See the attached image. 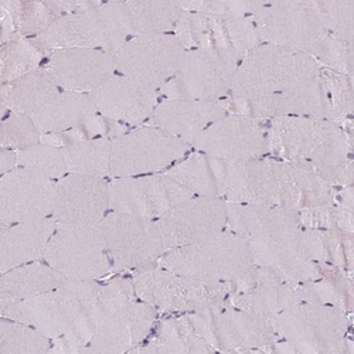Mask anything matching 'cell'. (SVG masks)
<instances>
[{
	"instance_id": "obj_3",
	"label": "cell",
	"mask_w": 354,
	"mask_h": 354,
	"mask_svg": "<svg viewBox=\"0 0 354 354\" xmlns=\"http://www.w3.org/2000/svg\"><path fill=\"white\" fill-rule=\"evenodd\" d=\"M320 75L322 66L313 57L261 43L239 64L230 95L239 101H255L285 93Z\"/></svg>"
},
{
	"instance_id": "obj_37",
	"label": "cell",
	"mask_w": 354,
	"mask_h": 354,
	"mask_svg": "<svg viewBox=\"0 0 354 354\" xmlns=\"http://www.w3.org/2000/svg\"><path fill=\"white\" fill-rule=\"evenodd\" d=\"M111 151L112 139L106 136L71 142L63 146L67 171L105 179L111 173Z\"/></svg>"
},
{
	"instance_id": "obj_35",
	"label": "cell",
	"mask_w": 354,
	"mask_h": 354,
	"mask_svg": "<svg viewBox=\"0 0 354 354\" xmlns=\"http://www.w3.org/2000/svg\"><path fill=\"white\" fill-rule=\"evenodd\" d=\"M131 37L174 33L185 10L180 2L135 0L125 2Z\"/></svg>"
},
{
	"instance_id": "obj_31",
	"label": "cell",
	"mask_w": 354,
	"mask_h": 354,
	"mask_svg": "<svg viewBox=\"0 0 354 354\" xmlns=\"http://www.w3.org/2000/svg\"><path fill=\"white\" fill-rule=\"evenodd\" d=\"M68 279L46 262H30L0 277V304L30 299L66 283Z\"/></svg>"
},
{
	"instance_id": "obj_13",
	"label": "cell",
	"mask_w": 354,
	"mask_h": 354,
	"mask_svg": "<svg viewBox=\"0 0 354 354\" xmlns=\"http://www.w3.org/2000/svg\"><path fill=\"white\" fill-rule=\"evenodd\" d=\"M186 51L173 33L135 36L115 54L116 73L160 91L179 71Z\"/></svg>"
},
{
	"instance_id": "obj_10",
	"label": "cell",
	"mask_w": 354,
	"mask_h": 354,
	"mask_svg": "<svg viewBox=\"0 0 354 354\" xmlns=\"http://www.w3.org/2000/svg\"><path fill=\"white\" fill-rule=\"evenodd\" d=\"M43 261L68 281H100L112 271L101 224H57Z\"/></svg>"
},
{
	"instance_id": "obj_2",
	"label": "cell",
	"mask_w": 354,
	"mask_h": 354,
	"mask_svg": "<svg viewBox=\"0 0 354 354\" xmlns=\"http://www.w3.org/2000/svg\"><path fill=\"white\" fill-rule=\"evenodd\" d=\"M270 153L312 171L330 186L351 185L350 145L337 122L282 116L267 128Z\"/></svg>"
},
{
	"instance_id": "obj_5",
	"label": "cell",
	"mask_w": 354,
	"mask_h": 354,
	"mask_svg": "<svg viewBox=\"0 0 354 354\" xmlns=\"http://www.w3.org/2000/svg\"><path fill=\"white\" fill-rule=\"evenodd\" d=\"M250 244L230 230L167 251L158 267L209 282H234L252 267Z\"/></svg>"
},
{
	"instance_id": "obj_38",
	"label": "cell",
	"mask_w": 354,
	"mask_h": 354,
	"mask_svg": "<svg viewBox=\"0 0 354 354\" xmlns=\"http://www.w3.org/2000/svg\"><path fill=\"white\" fill-rule=\"evenodd\" d=\"M51 340L28 324L2 317L0 320V354L48 353Z\"/></svg>"
},
{
	"instance_id": "obj_25",
	"label": "cell",
	"mask_w": 354,
	"mask_h": 354,
	"mask_svg": "<svg viewBox=\"0 0 354 354\" xmlns=\"http://www.w3.org/2000/svg\"><path fill=\"white\" fill-rule=\"evenodd\" d=\"M97 112L111 121L138 127L149 121L159 104V91L113 74L90 94Z\"/></svg>"
},
{
	"instance_id": "obj_43",
	"label": "cell",
	"mask_w": 354,
	"mask_h": 354,
	"mask_svg": "<svg viewBox=\"0 0 354 354\" xmlns=\"http://www.w3.org/2000/svg\"><path fill=\"white\" fill-rule=\"evenodd\" d=\"M17 167V151L2 149L0 151V173L6 174Z\"/></svg>"
},
{
	"instance_id": "obj_42",
	"label": "cell",
	"mask_w": 354,
	"mask_h": 354,
	"mask_svg": "<svg viewBox=\"0 0 354 354\" xmlns=\"http://www.w3.org/2000/svg\"><path fill=\"white\" fill-rule=\"evenodd\" d=\"M40 142L41 133L30 115L10 113L3 120L2 133H0L2 149L21 151L26 147L39 145Z\"/></svg>"
},
{
	"instance_id": "obj_36",
	"label": "cell",
	"mask_w": 354,
	"mask_h": 354,
	"mask_svg": "<svg viewBox=\"0 0 354 354\" xmlns=\"http://www.w3.org/2000/svg\"><path fill=\"white\" fill-rule=\"evenodd\" d=\"M133 351L140 353H212L210 344L198 333L189 316L179 319H167L156 332V335Z\"/></svg>"
},
{
	"instance_id": "obj_20",
	"label": "cell",
	"mask_w": 354,
	"mask_h": 354,
	"mask_svg": "<svg viewBox=\"0 0 354 354\" xmlns=\"http://www.w3.org/2000/svg\"><path fill=\"white\" fill-rule=\"evenodd\" d=\"M55 182L47 177L16 167L0 177V224L44 220L53 216Z\"/></svg>"
},
{
	"instance_id": "obj_34",
	"label": "cell",
	"mask_w": 354,
	"mask_h": 354,
	"mask_svg": "<svg viewBox=\"0 0 354 354\" xmlns=\"http://www.w3.org/2000/svg\"><path fill=\"white\" fill-rule=\"evenodd\" d=\"M230 306L274 320L279 313L302 302L298 286L290 283H265L227 298Z\"/></svg>"
},
{
	"instance_id": "obj_21",
	"label": "cell",
	"mask_w": 354,
	"mask_h": 354,
	"mask_svg": "<svg viewBox=\"0 0 354 354\" xmlns=\"http://www.w3.org/2000/svg\"><path fill=\"white\" fill-rule=\"evenodd\" d=\"M235 113L248 115L255 120H275L282 116H309L336 122L337 115L328 78L323 74L297 88L255 101L232 100Z\"/></svg>"
},
{
	"instance_id": "obj_28",
	"label": "cell",
	"mask_w": 354,
	"mask_h": 354,
	"mask_svg": "<svg viewBox=\"0 0 354 354\" xmlns=\"http://www.w3.org/2000/svg\"><path fill=\"white\" fill-rule=\"evenodd\" d=\"M227 203V230L247 241H257L302 227V213L263 204Z\"/></svg>"
},
{
	"instance_id": "obj_12",
	"label": "cell",
	"mask_w": 354,
	"mask_h": 354,
	"mask_svg": "<svg viewBox=\"0 0 354 354\" xmlns=\"http://www.w3.org/2000/svg\"><path fill=\"white\" fill-rule=\"evenodd\" d=\"M239 62L217 50H187L177 74L160 88L166 100L217 102L230 95Z\"/></svg>"
},
{
	"instance_id": "obj_24",
	"label": "cell",
	"mask_w": 354,
	"mask_h": 354,
	"mask_svg": "<svg viewBox=\"0 0 354 354\" xmlns=\"http://www.w3.org/2000/svg\"><path fill=\"white\" fill-rule=\"evenodd\" d=\"M158 310L143 301L132 299L113 312L81 353L133 351L149 337Z\"/></svg>"
},
{
	"instance_id": "obj_7",
	"label": "cell",
	"mask_w": 354,
	"mask_h": 354,
	"mask_svg": "<svg viewBox=\"0 0 354 354\" xmlns=\"http://www.w3.org/2000/svg\"><path fill=\"white\" fill-rule=\"evenodd\" d=\"M136 298L160 312L196 313L225 304L231 282H209L160 267L139 271L133 278Z\"/></svg>"
},
{
	"instance_id": "obj_22",
	"label": "cell",
	"mask_w": 354,
	"mask_h": 354,
	"mask_svg": "<svg viewBox=\"0 0 354 354\" xmlns=\"http://www.w3.org/2000/svg\"><path fill=\"white\" fill-rule=\"evenodd\" d=\"M109 210V182L68 173L55 182L51 218L57 224H100Z\"/></svg>"
},
{
	"instance_id": "obj_16",
	"label": "cell",
	"mask_w": 354,
	"mask_h": 354,
	"mask_svg": "<svg viewBox=\"0 0 354 354\" xmlns=\"http://www.w3.org/2000/svg\"><path fill=\"white\" fill-rule=\"evenodd\" d=\"M186 50L212 48L228 54L241 63L261 44L250 17L185 12L173 33Z\"/></svg>"
},
{
	"instance_id": "obj_9",
	"label": "cell",
	"mask_w": 354,
	"mask_h": 354,
	"mask_svg": "<svg viewBox=\"0 0 354 354\" xmlns=\"http://www.w3.org/2000/svg\"><path fill=\"white\" fill-rule=\"evenodd\" d=\"M272 324L278 339L290 344L295 351H346L348 320L342 308L328 304L299 302L279 313Z\"/></svg>"
},
{
	"instance_id": "obj_32",
	"label": "cell",
	"mask_w": 354,
	"mask_h": 354,
	"mask_svg": "<svg viewBox=\"0 0 354 354\" xmlns=\"http://www.w3.org/2000/svg\"><path fill=\"white\" fill-rule=\"evenodd\" d=\"M60 86L44 67L2 85V112L33 115L50 102Z\"/></svg>"
},
{
	"instance_id": "obj_6",
	"label": "cell",
	"mask_w": 354,
	"mask_h": 354,
	"mask_svg": "<svg viewBox=\"0 0 354 354\" xmlns=\"http://www.w3.org/2000/svg\"><path fill=\"white\" fill-rule=\"evenodd\" d=\"M101 286L98 281H67L39 297L0 304V315L28 324L50 340H55L70 330L88 305L97 298Z\"/></svg>"
},
{
	"instance_id": "obj_29",
	"label": "cell",
	"mask_w": 354,
	"mask_h": 354,
	"mask_svg": "<svg viewBox=\"0 0 354 354\" xmlns=\"http://www.w3.org/2000/svg\"><path fill=\"white\" fill-rule=\"evenodd\" d=\"M57 228L48 217L37 221L19 223L0 230V272L44 259L46 248Z\"/></svg>"
},
{
	"instance_id": "obj_33",
	"label": "cell",
	"mask_w": 354,
	"mask_h": 354,
	"mask_svg": "<svg viewBox=\"0 0 354 354\" xmlns=\"http://www.w3.org/2000/svg\"><path fill=\"white\" fill-rule=\"evenodd\" d=\"M225 165V160L196 152L189 158L177 162L165 170V173L182 183L194 196L221 198Z\"/></svg>"
},
{
	"instance_id": "obj_26",
	"label": "cell",
	"mask_w": 354,
	"mask_h": 354,
	"mask_svg": "<svg viewBox=\"0 0 354 354\" xmlns=\"http://www.w3.org/2000/svg\"><path fill=\"white\" fill-rule=\"evenodd\" d=\"M132 299H138L132 279L115 278L102 285L97 298L88 305L64 336L55 339L57 343L50 351L81 353V350L91 342L101 324L113 312Z\"/></svg>"
},
{
	"instance_id": "obj_1",
	"label": "cell",
	"mask_w": 354,
	"mask_h": 354,
	"mask_svg": "<svg viewBox=\"0 0 354 354\" xmlns=\"http://www.w3.org/2000/svg\"><path fill=\"white\" fill-rule=\"evenodd\" d=\"M221 198L304 213L329 207L333 189L312 171L297 165L261 158L237 163L227 162Z\"/></svg>"
},
{
	"instance_id": "obj_23",
	"label": "cell",
	"mask_w": 354,
	"mask_h": 354,
	"mask_svg": "<svg viewBox=\"0 0 354 354\" xmlns=\"http://www.w3.org/2000/svg\"><path fill=\"white\" fill-rule=\"evenodd\" d=\"M44 68L62 91L91 94L116 74L115 55L102 50L62 48L50 54Z\"/></svg>"
},
{
	"instance_id": "obj_39",
	"label": "cell",
	"mask_w": 354,
	"mask_h": 354,
	"mask_svg": "<svg viewBox=\"0 0 354 354\" xmlns=\"http://www.w3.org/2000/svg\"><path fill=\"white\" fill-rule=\"evenodd\" d=\"M17 167L32 170L54 182L68 174L63 147L47 143L17 151Z\"/></svg>"
},
{
	"instance_id": "obj_40",
	"label": "cell",
	"mask_w": 354,
	"mask_h": 354,
	"mask_svg": "<svg viewBox=\"0 0 354 354\" xmlns=\"http://www.w3.org/2000/svg\"><path fill=\"white\" fill-rule=\"evenodd\" d=\"M40 50L41 48L36 44L35 40L28 41L24 39H15L8 44H3L2 85L40 68Z\"/></svg>"
},
{
	"instance_id": "obj_17",
	"label": "cell",
	"mask_w": 354,
	"mask_h": 354,
	"mask_svg": "<svg viewBox=\"0 0 354 354\" xmlns=\"http://www.w3.org/2000/svg\"><path fill=\"white\" fill-rule=\"evenodd\" d=\"M167 173L118 177L109 182V210L158 220L174 205L193 197Z\"/></svg>"
},
{
	"instance_id": "obj_30",
	"label": "cell",
	"mask_w": 354,
	"mask_h": 354,
	"mask_svg": "<svg viewBox=\"0 0 354 354\" xmlns=\"http://www.w3.org/2000/svg\"><path fill=\"white\" fill-rule=\"evenodd\" d=\"M98 115L90 94L60 91L32 115L41 135L62 133L80 128Z\"/></svg>"
},
{
	"instance_id": "obj_27",
	"label": "cell",
	"mask_w": 354,
	"mask_h": 354,
	"mask_svg": "<svg viewBox=\"0 0 354 354\" xmlns=\"http://www.w3.org/2000/svg\"><path fill=\"white\" fill-rule=\"evenodd\" d=\"M227 113L221 101L165 100L155 108L147 127L159 128L193 146L205 129Z\"/></svg>"
},
{
	"instance_id": "obj_8",
	"label": "cell",
	"mask_w": 354,
	"mask_h": 354,
	"mask_svg": "<svg viewBox=\"0 0 354 354\" xmlns=\"http://www.w3.org/2000/svg\"><path fill=\"white\" fill-rule=\"evenodd\" d=\"M250 19L261 43L305 53L316 62L332 37L310 2H262Z\"/></svg>"
},
{
	"instance_id": "obj_18",
	"label": "cell",
	"mask_w": 354,
	"mask_h": 354,
	"mask_svg": "<svg viewBox=\"0 0 354 354\" xmlns=\"http://www.w3.org/2000/svg\"><path fill=\"white\" fill-rule=\"evenodd\" d=\"M196 152L237 163L270 153L267 128L262 121L241 113H227L213 122L193 143Z\"/></svg>"
},
{
	"instance_id": "obj_41",
	"label": "cell",
	"mask_w": 354,
	"mask_h": 354,
	"mask_svg": "<svg viewBox=\"0 0 354 354\" xmlns=\"http://www.w3.org/2000/svg\"><path fill=\"white\" fill-rule=\"evenodd\" d=\"M320 16L326 30L340 41L353 44L354 33V2L329 0V2H310Z\"/></svg>"
},
{
	"instance_id": "obj_19",
	"label": "cell",
	"mask_w": 354,
	"mask_h": 354,
	"mask_svg": "<svg viewBox=\"0 0 354 354\" xmlns=\"http://www.w3.org/2000/svg\"><path fill=\"white\" fill-rule=\"evenodd\" d=\"M165 251L209 239L227 227V203L220 197L193 196L155 220Z\"/></svg>"
},
{
	"instance_id": "obj_14",
	"label": "cell",
	"mask_w": 354,
	"mask_h": 354,
	"mask_svg": "<svg viewBox=\"0 0 354 354\" xmlns=\"http://www.w3.org/2000/svg\"><path fill=\"white\" fill-rule=\"evenodd\" d=\"M100 224L113 271L151 270L166 254L155 220L111 212Z\"/></svg>"
},
{
	"instance_id": "obj_4",
	"label": "cell",
	"mask_w": 354,
	"mask_h": 354,
	"mask_svg": "<svg viewBox=\"0 0 354 354\" xmlns=\"http://www.w3.org/2000/svg\"><path fill=\"white\" fill-rule=\"evenodd\" d=\"M129 39L125 2H108L63 16L35 41L50 54L62 48H91L115 55Z\"/></svg>"
},
{
	"instance_id": "obj_15",
	"label": "cell",
	"mask_w": 354,
	"mask_h": 354,
	"mask_svg": "<svg viewBox=\"0 0 354 354\" xmlns=\"http://www.w3.org/2000/svg\"><path fill=\"white\" fill-rule=\"evenodd\" d=\"M221 306L190 313L198 333L214 351H250L277 343L272 320Z\"/></svg>"
},
{
	"instance_id": "obj_11",
	"label": "cell",
	"mask_w": 354,
	"mask_h": 354,
	"mask_svg": "<svg viewBox=\"0 0 354 354\" xmlns=\"http://www.w3.org/2000/svg\"><path fill=\"white\" fill-rule=\"evenodd\" d=\"M190 147L170 133L147 125L118 135L112 139L109 176L118 179L165 171L185 159Z\"/></svg>"
}]
</instances>
